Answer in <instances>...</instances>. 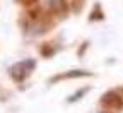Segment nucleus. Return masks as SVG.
<instances>
[{
	"instance_id": "1",
	"label": "nucleus",
	"mask_w": 123,
	"mask_h": 113,
	"mask_svg": "<svg viewBox=\"0 0 123 113\" xmlns=\"http://www.w3.org/2000/svg\"><path fill=\"white\" fill-rule=\"evenodd\" d=\"M50 5H51L53 10H62V9L65 7V2H63V0H51Z\"/></svg>"
}]
</instances>
